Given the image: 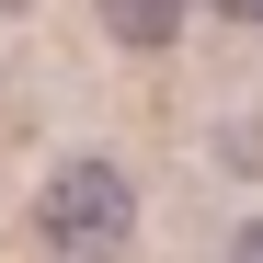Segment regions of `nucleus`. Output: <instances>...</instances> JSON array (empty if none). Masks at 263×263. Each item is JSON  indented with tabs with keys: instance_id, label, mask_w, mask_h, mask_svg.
<instances>
[{
	"instance_id": "obj_1",
	"label": "nucleus",
	"mask_w": 263,
	"mask_h": 263,
	"mask_svg": "<svg viewBox=\"0 0 263 263\" xmlns=\"http://www.w3.org/2000/svg\"><path fill=\"white\" fill-rule=\"evenodd\" d=\"M126 229H138V183H126L115 160H69V172H46V195H34V240H46V252L103 263V252H126Z\"/></svg>"
},
{
	"instance_id": "obj_2",
	"label": "nucleus",
	"mask_w": 263,
	"mask_h": 263,
	"mask_svg": "<svg viewBox=\"0 0 263 263\" xmlns=\"http://www.w3.org/2000/svg\"><path fill=\"white\" fill-rule=\"evenodd\" d=\"M92 12H103L115 46H172L183 34V0H92Z\"/></svg>"
},
{
	"instance_id": "obj_3",
	"label": "nucleus",
	"mask_w": 263,
	"mask_h": 263,
	"mask_svg": "<svg viewBox=\"0 0 263 263\" xmlns=\"http://www.w3.org/2000/svg\"><path fill=\"white\" fill-rule=\"evenodd\" d=\"M229 263H263V217H240V229H229Z\"/></svg>"
},
{
	"instance_id": "obj_4",
	"label": "nucleus",
	"mask_w": 263,
	"mask_h": 263,
	"mask_svg": "<svg viewBox=\"0 0 263 263\" xmlns=\"http://www.w3.org/2000/svg\"><path fill=\"white\" fill-rule=\"evenodd\" d=\"M217 23H263V0H217Z\"/></svg>"
}]
</instances>
